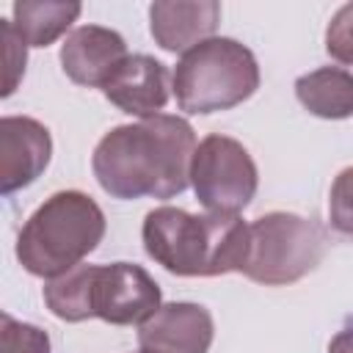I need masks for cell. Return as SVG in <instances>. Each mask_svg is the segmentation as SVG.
Instances as JSON below:
<instances>
[{
    "instance_id": "cell-1",
    "label": "cell",
    "mask_w": 353,
    "mask_h": 353,
    "mask_svg": "<svg viewBox=\"0 0 353 353\" xmlns=\"http://www.w3.org/2000/svg\"><path fill=\"white\" fill-rule=\"evenodd\" d=\"M193 154V127L182 116L157 113L102 135L91 168L113 199H171L188 188Z\"/></svg>"
},
{
    "instance_id": "cell-2",
    "label": "cell",
    "mask_w": 353,
    "mask_h": 353,
    "mask_svg": "<svg viewBox=\"0 0 353 353\" xmlns=\"http://www.w3.org/2000/svg\"><path fill=\"white\" fill-rule=\"evenodd\" d=\"M146 254L176 276H221L243 268L248 223L237 215H190L179 207H157L143 218Z\"/></svg>"
},
{
    "instance_id": "cell-3",
    "label": "cell",
    "mask_w": 353,
    "mask_h": 353,
    "mask_svg": "<svg viewBox=\"0 0 353 353\" xmlns=\"http://www.w3.org/2000/svg\"><path fill=\"white\" fill-rule=\"evenodd\" d=\"M105 237L99 204L80 190L52 193L17 237L19 265L39 279H58L80 265Z\"/></svg>"
},
{
    "instance_id": "cell-4",
    "label": "cell",
    "mask_w": 353,
    "mask_h": 353,
    "mask_svg": "<svg viewBox=\"0 0 353 353\" xmlns=\"http://www.w3.org/2000/svg\"><path fill=\"white\" fill-rule=\"evenodd\" d=\"M171 88L185 113H218L245 102L259 88V66L245 44L212 36L179 58Z\"/></svg>"
},
{
    "instance_id": "cell-5",
    "label": "cell",
    "mask_w": 353,
    "mask_h": 353,
    "mask_svg": "<svg viewBox=\"0 0 353 353\" xmlns=\"http://www.w3.org/2000/svg\"><path fill=\"white\" fill-rule=\"evenodd\" d=\"M328 248L325 229L292 212H268L248 223V254L240 268L256 284L281 287L314 270Z\"/></svg>"
},
{
    "instance_id": "cell-6",
    "label": "cell",
    "mask_w": 353,
    "mask_h": 353,
    "mask_svg": "<svg viewBox=\"0 0 353 353\" xmlns=\"http://www.w3.org/2000/svg\"><path fill=\"white\" fill-rule=\"evenodd\" d=\"M256 165L248 149L226 135H207L190 163V185L207 212L237 215L256 193Z\"/></svg>"
},
{
    "instance_id": "cell-7",
    "label": "cell",
    "mask_w": 353,
    "mask_h": 353,
    "mask_svg": "<svg viewBox=\"0 0 353 353\" xmlns=\"http://www.w3.org/2000/svg\"><path fill=\"white\" fill-rule=\"evenodd\" d=\"M91 317L113 325H143L160 312V287L141 268L130 262L91 265Z\"/></svg>"
},
{
    "instance_id": "cell-8",
    "label": "cell",
    "mask_w": 353,
    "mask_h": 353,
    "mask_svg": "<svg viewBox=\"0 0 353 353\" xmlns=\"http://www.w3.org/2000/svg\"><path fill=\"white\" fill-rule=\"evenodd\" d=\"M52 154L50 130L30 116L0 121V190L8 196L41 176Z\"/></svg>"
},
{
    "instance_id": "cell-9",
    "label": "cell",
    "mask_w": 353,
    "mask_h": 353,
    "mask_svg": "<svg viewBox=\"0 0 353 353\" xmlns=\"http://www.w3.org/2000/svg\"><path fill=\"white\" fill-rule=\"evenodd\" d=\"M212 334V314L201 303L174 301L141 325L138 345L149 353H207Z\"/></svg>"
},
{
    "instance_id": "cell-10",
    "label": "cell",
    "mask_w": 353,
    "mask_h": 353,
    "mask_svg": "<svg viewBox=\"0 0 353 353\" xmlns=\"http://www.w3.org/2000/svg\"><path fill=\"white\" fill-rule=\"evenodd\" d=\"M127 55V44L116 30L102 25H83L66 36L61 47V66L72 83L102 88Z\"/></svg>"
},
{
    "instance_id": "cell-11",
    "label": "cell",
    "mask_w": 353,
    "mask_h": 353,
    "mask_svg": "<svg viewBox=\"0 0 353 353\" xmlns=\"http://www.w3.org/2000/svg\"><path fill=\"white\" fill-rule=\"evenodd\" d=\"M168 69L152 55H127L124 63L102 85V94L124 113L149 119L168 102Z\"/></svg>"
},
{
    "instance_id": "cell-12",
    "label": "cell",
    "mask_w": 353,
    "mask_h": 353,
    "mask_svg": "<svg viewBox=\"0 0 353 353\" xmlns=\"http://www.w3.org/2000/svg\"><path fill=\"white\" fill-rule=\"evenodd\" d=\"M221 22V3H152L149 6V30L152 39L168 52H188L196 44L212 39Z\"/></svg>"
},
{
    "instance_id": "cell-13",
    "label": "cell",
    "mask_w": 353,
    "mask_h": 353,
    "mask_svg": "<svg viewBox=\"0 0 353 353\" xmlns=\"http://www.w3.org/2000/svg\"><path fill=\"white\" fill-rule=\"evenodd\" d=\"M298 102L320 119L353 116V74L339 66H320L295 80Z\"/></svg>"
},
{
    "instance_id": "cell-14",
    "label": "cell",
    "mask_w": 353,
    "mask_h": 353,
    "mask_svg": "<svg viewBox=\"0 0 353 353\" xmlns=\"http://www.w3.org/2000/svg\"><path fill=\"white\" fill-rule=\"evenodd\" d=\"M14 30L22 36L28 47H47L52 44L77 17L80 3H33L22 0L14 3Z\"/></svg>"
},
{
    "instance_id": "cell-15",
    "label": "cell",
    "mask_w": 353,
    "mask_h": 353,
    "mask_svg": "<svg viewBox=\"0 0 353 353\" xmlns=\"http://www.w3.org/2000/svg\"><path fill=\"white\" fill-rule=\"evenodd\" d=\"M88 292H91V265H77L69 273L50 279L44 284V303L55 317L66 323H83L91 317Z\"/></svg>"
},
{
    "instance_id": "cell-16",
    "label": "cell",
    "mask_w": 353,
    "mask_h": 353,
    "mask_svg": "<svg viewBox=\"0 0 353 353\" xmlns=\"http://www.w3.org/2000/svg\"><path fill=\"white\" fill-rule=\"evenodd\" d=\"M0 353H50L47 331L19 323L11 314L0 317Z\"/></svg>"
},
{
    "instance_id": "cell-17",
    "label": "cell",
    "mask_w": 353,
    "mask_h": 353,
    "mask_svg": "<svg viewBox=\"0 0 353 353\" xmlns=\"http://www.w3.org/2000/svg\"><path fill=\"white\" fill-rule=\"evenodd\" d=\"M0 41H3V61H6V80H3V97H11L17 91V83L25 74L28 61V44L14 30L11 19H0Z\"/></svg>"
},
{
    "instance_id": "cell-18",
    "label": "cell",
    "mask_w": 353,
    "mask_h": 353,
    "mask_svg": "<svg viewBox=\"0 0 353 353\" xmlns=\"http://www.w3.org/2000/svg\"><path fill=\"white\" fill-rule=\"evenodd\" d=\"M328 221L336 232L353 237V165L339 171V176L331 185Z\"/></svg>"
},
{
    "instance_id": "cell-19",
    "label": "cell",
    "mask_w": 353,
    "mask_h": 353,
    "mask_svg": "<svg viewBox=\"0 0 353 353\" xmlns=\"http://www.w3.org/2000/svg\"><path fill=\"white\" fill-rule=\"evenodd\" d=\"M325 50L334 61L353 66V3H345L328 22Z\"/></svg>"
},
{
    "instance_id": "cell-20",
    "label": "cell",
    "mask_w": 353,
    "mask_h": 353,
    "mask_svg": "<svg viewBox=\"0 0 353 353\" xmlns=\"http://www.w3.org/2000/svg\"><path fill=\"white\" fill-rule=\"evenodd\" d=\"M328 353H353V320L328 342Z\"/></svg>"
},
{
    "instance_id": "cell-21",
    "label": "cell",
    "mask_w": 353,
    "mask_h": 353,
    "mask_svg": "<svg viewBox=\"0 0 353 353\" xmlns=\"http://www.w3.org/2000/svg\"><path fill=\"white\" fill-rule=\"evenodd\" d=\"M141 353H149V350H141Z\"/></svg>"
}]
</instances>
